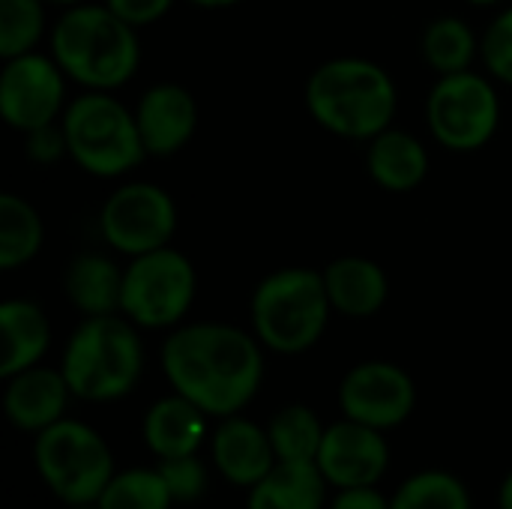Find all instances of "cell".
Returning a JSON list of instances; mask_svg holds the SVG:
<instances>
[{"mask_svg": "<svg viewBox=\"0 0 512 509\" xmlns=\"http://www.w3.org/2000/svg\"><path fill=\"white\" fill-rule=\"evenodd\" d=\"M159 363L171 390L216 420L240 414L264 381V345L255 333L219 321L174 327Z\"/></svg>", "mask_w": 512, "mask_h": 509, "instance_id": "cell-1", "label": "cell"}, {"mask_svg": "<svg viewBox=\"0 0 512 509\" xmlns=\"http://www.w3.org/2000/svg\"><path fill=\"white\" fill-rule=\"evenodd\" d=\"M306 111L312 120L345 141H372L393 126L399 90L393 75L357 54L330 57L306 78Z\"/></svg>", "mask_w": 512, "mask_h": 509, "instance_id": "cell-2", "label": "cell"}, {"mask_svg": "<svg viewBox=\"0 0 512 509\" xmlns=\"http://www.w3.org/2000/svg\"><path fill=\"white\" fill-rule=\"evenodd\" d=\"M48 54L81 90H117L141 66L138 27L105 3L66 6L48 33Z\"/></svg>", "mask_w": 512, "mask_h": 509, "instance_id": "cell-3", "label": "cell"}, {"mask_svg": "<svg viewBox=\"0 0 512 509\" xmlns=\"http://www.w3.org/2000/svg\"><path fill=\"white\" fill-rule=\"evenodd\" d=\"M138 330L141 327L120 312L81 318L60 357V372L75 399L108 405L138 387L144 372V342Z\"/></svg>", "mask_w": 512, "mask_h": 509, "instance_id": "cell-4", "label": "cell"}, {"mask_svg": "<svg viewBox=\"0 0 512 509\" xmlns=\"http://www.w3.org/2000/svg\"><path fill=\"white\" fill-rule=\"evenodd\" d=\"M333 306L324 288V276L309 267H282L267 273L249 300V321L255 339L282 357L312 351L327 324Z\"/></svg>", "mask_w": 512, "mask_h": 509, "instance_id": "cell-5", "label": "cell"}, {"mask_svg": "<svg viewBox=\"0 0 512 509\" xmlns=\"http://www.w3.org/2000/svg\"><path fill=\"white\" fill-rule=\"evenodd\" d=\"M60 123L69 159L90 177L117 180L147 159L135 108L123 105L114 90H81L69 99Z\"/></svg>", "mask_w": 512, "mask_h": 509, "instance_id": "cell-6", "label": "cell"}, {"mask_svg": "<svg viewBox=\"0 0 512 509\" xmlns=\"http://www.w3.org/2000/svg\"><path fill=\"white\" fill-rule=\"evenodd\" d=\"M33 465L48 492L66 507L96 504L117 474L105 438L87 423L69 417L36 435Z\"/></svg>", "mask_w": 512, "mask_h": 509, "instance_id": "cell-7", "label": "cell"}, {"mask_svg": "<svg viewBox=\"0 0 512 509\" xmlns=\"http://www.w3.org/2000/svg\"><path fill=\"white\" fill-rule=\"evenodd\" d=\"M198 294L195 264L174 246L129 258L123 267L120 315L141 330H174L189 315Z\"/></svg>", "mask_w": 512, "mask_h": 509, "instance_id": "cell-8", "label": "cell"}, {"mask_svg": "<svg viewBox=\"0 0 512 509\" xmlns=\"http://www.w3.org/2000/svg\"><path fill=\"white\" fill-rule=\"evenodd\" d=\"M501 111L495 78L477 69L438 75L426 96L429 132L450 153L483 150L498 135Z\"/></svg>", "mask_w": 512, "mask_h": 509, "instance_id": "cell-9", "label": "cell"}, {"mask_svg": "<svg viewBox=\"0 0 512 509\" xmlns=\"http://www.w3.org/2000/svg\"><path fill=\"white\" fill-rule=\"evenodd\" d=\"M96 222L111 252L135 258L171 246L177 231V204L159 183L129 180L102 201Z\"/></svg>", "mask_w": 512, "mask_h": 509, "instance_id": "cell-10", "label": "cell"}, {"mask_svg": "<svg viewBox=\"0 0 512 509\" xmlns=\"http://www.w3.org/2000/svg\"><path fill=\"white\" fill-rule=\"evenodd\" d=\"M66 72L51 54L27 51L3 60L0 72V114L9 129L30 132L54 123L66 111Z\"/></svg>", "mask_w": 512, "mask_h": 509, "instance_id": "cell-11", "label": "cell"}, {"mask_svg": "<svg viewBox=\"0 0 512 509\" xmlns=\"http://www.w3.org/2000/svg\"><path fill=\"white\" fill-rule=\"evenodd\" d=\"M342 417L378 432L399 429L417 408L414 378L390 360H366L345 372L339 384Z\"/></svg>", "mask_w": 512, "mask_h": 509, "instance_id": "cell-12", "label": "cell"}, {"mask_svg": "<svg viewBox=\"0 0 512 509\" xmlns=\"http://www.w3.org/2000/svg\"><path fill=\"white\" fill-rule=\"evenodd\" d=\"M372 426L354 423L342 417L339 423L327 426L318 468L333 489H354V486H378L390 468V444Z\"/></svg>", "mask_w": 512, "mask_h": 509, "instance_id": "cell-13", "label": "cell"}, {"mask_svg": "<svg viewBox=\"0 0 512 509\" xmlns=\"http://www.w3.org/2000/svg\"><path fill=\"white\" fill-rule=\"evenodd\" d=\"M135 120L147 156H174L198 132V102L183 84L159 81L138 96Z\"/></svg>", "mask_w": 512, "mask_h": 509, "instance_id": "cell-14", "label": "cell"}, {"mask_svg": "<svg viewBox=\"0 0 512 509\" xmlns=\"http://www.w3.org/2000/svg\"><path fill=\"white\" fill-rule=\"evenodd\" d=\"M6 390H3V411L6 420L18 429V432H30L39 435L42 429L60 423L66 417V405L72 396L66 378L60 369H48V366H30L12 378H3Z\"/></svg>", "mask_w": 512, "mask_h": 509, "instance_id": "cell-15", "label": "cell"}, {"mask_svg": "<svg viewBox=\"0 0 512 509\" xmlns=\"http://www.w3.org/2000/svg\"><path fill=\"white\" fill-rule=\"evenodd\" d=\"M210 456L216 471L240 489H252L279 462L267 426H258L243 414L219 420V426L210 435Z\"/></svg>", "mask_w": 512, "mask_h": 509, "instance_id": "cell-16", "label": "cell"}, {"mask_svg": "<svg viewBox=\"0 0 512 509\" xmlns=\"http://www.w3.org/2000/svg\"><path fill=\"white\" fill-rule=\"evenodd\" d=\"M324 288L330 306L342 318H375L390 300V279L387 270L363 255H342L330 261L324 270Z\"/></svg>", "mask_w": 512, "mask_h": 509, "instance_id": "cell-17", "label": "cell"}, {"mask_svg": "<svg viewBox=\"0 0 512 509\" xmlns=\"http://www.w3.org/2000/svg\"><path fill=\"white\" fill-rule=\"evenodd\" d=\"M207 414L180 393L156 399L141 423L144 444L156 459L195 456L207 441Z\"/></svg>", "mask_w": 512, "mask_h": 509, "instance_id": "cell-18", "label": "cell"}, {"mask_svg": "<svg viewBox=\"0 0 512 509\" xmlns=\"http://www.w3.org/2000/svg\"><path fill=\"white\" fill-rule=\"evenodd\" d=\"M366 144V171L384 192H411L429 177V150L414 132L390 126Z\"/></svg>", "mask_w": 512, "mask_h": 509, "instance_id": "cell-19", "label": "cell"}, {"mask_svg": "<svg viewBox=\"0 0 512 509\" xmlns=\"http://www.w3.org/2000/svg\"><path fill=\"white\" fill-rule=\"evenodd\" d=\"M63 294L84 318L120 312L123 267L102 252H81L66 264Z\"/></svg>", "mask_w": 512, "mask_h": 509, "instance_id": "cell-20", "label": "cell"}, {"mask_svg": "<svg viewBox=\"0 0 512 509\" xmlns=\"http://www.w3.org/2000/svg\"><path fill=\"white\" fill-rule=\"evenodd\" d=\"M0 330H3V363H0L3 378L39 366L51 348V321L45 309L33 300L12 297L0 303Z\"/></svg>", "mask_w": 512, "mask_h": 509, "instance_id": "cell-21", "label": "cell"}, {"mask_svg": "<svg viewBox=\"0 0 512 509\" xmlns=\"http://www.w3.org/2000/svg\"><path fill=\"white\" fill-rule=\"evenodd\" d=\"M327 477L318 462H276L273 471L249 489L246 509H324Z\"/></svg>", "mask_w": 512, "mask_h": 509, "instance_id": "cell-22", "label": "cell"}, {"mask_svg": "<svg viewBox=\"0 0 512 509\" xmlns=\"http://www.w3.org/2000/svg\"><path fill=\"white\" fill-rule=\"evenodd\" d=\"M480 42H483V36H477V30L465 18L441 15L426 24L423 36H420V54L432 72L453 75V72L474 69V63L480 57Z\"/></svg>", "mask_w": 512, "mask_h": 509, "instance_id": "cell-23", "label": "cell"}, {"mask_svg": "<svg viewBox=\"0 0 512 509\" xmlns=\"http://www.w3.org/2000/svg\"><path fill=\"white\" fill-rule=\"evenodd\" d=\"M45 243V222L39 210L15 195H0V270L12 273L24 264H30Z\"/></svg>", "mask_w": 512, "mask_h": 509, "instance_id": "cell-24", "label": "cell"}, {"mask_svg": "<svg viewBox=\"0 0 512 509\" xmlns=\"http://www.w3.org/2000/svg\"><path fill=\"white\" fill-rule=\"evenodd\" d=\"M324 432L327 426L309 405H285L267 423V435L279 462H318Z\"/></svg>", "mask_w": 512, "mask_h": 509, "instance_id": "cell-25", "label": "cell"}, {"mask_svg": "<svg viewBox=\"0 0 512 509\" xmlns=\"http://www.w3.org/2000/svg\"><path fill=\"white\" fill-rule=\"evenodd\" d=\"M390 509H471V492L456 474L429 468L411 474L396 489Z\"/></svg>", "mask_w": 512, "mask_h": 509, "instance_id": "cell-26", "label": "cell"}, {"mask_svg": "<svg viewBox=\"0 0 512 509\" xmlns=\"http://www.w3.org/2000/svg\"><path fill=\"white\" fill-rule=\"evenodd\" d=\"M99 509H171L174 498L159 474V468H129L111 477Z\"/></svg>", "mask_w": 512, "mask_h": 509, "instance_id": "cell-27", "label": "cell"}, {"mask_svg": "<svg viewBox=\"0 0 512 509\" xmlns=\"http://www.w3.org/2000/svg\"><path fill=\"white\" fill-rule=\"evenodd\" d=\"M45 0H0V57L36 51L48 33Z\"/></svg>", "mask_w": 512, "mask_h": 509, "instance_id": "cell-28", "label": "cell"}, {"mask_svg": "<svg viewBox=\"0 0 512 509\" xmlns=\"http://www.w3.org/2000/svg\"><path fill=\"white\" fill-rule=\"evenodd\" d=\"M156 468H159L174 504H195L207 495L210 471L198 459V453L195 456H177V459H159Z\"/></svg>", "mask_w": 512, "mask_h": 509, "instance_id": "cell-29", "label": "cell"}, {"mask_svg": "<svg viewBox=\"0 0 512 509\" xmlns=\"http://www.w3.org/2000/svg\"><path fill=\"white\" fill-rule=\"evenodd\" d=\"M480 60L495 81L512 87V3L504 6L483 30Z\"/></svg>", "mask_w": 512, "mask_h": 509, "instance_id": "cell-30", "label": "cell"}, {"mask_svg": "<svg viewBox=\"0 0 512 509\" xmlns=\"http://www.w3.org/2000/svg\"><path fill=\"white\" fill-rule=\"evenodd\" d=\"M24 150H27L30 162H36V165H54L63 156H69V144H66L63 123L54 120V123H45L39 129L24 132Z\"/></svg>", "mask_w": 512, "mask_h": 509, "instance_id": "cell-31", "label": "cell"}, {"mask_svg": "<svg viewBox=\"0 0 512 509\" xmlns=\"http://www.w3.org/2000/svg\"><path fill=\"white\" fill-rule=\"evenodd\" d=\"M102 3L138 30L156 24L174 6V0H102Z\"/></svg>", "mask_w": 512, "mask_h": 509, "instance_id": "cell-32", "label": "cell"}, {"mask_svg": "<svg viewBox=\"0 0 512 509\" xmlns=\"http://www.w3.org/2000/svg\"><path fill=\"white\" fill-rule=\"evenodd\" d=\"M327 509H390V498L381 495L378 486H354V489H336V498Z\"/></svg>", "mask_w": 512, "mask_h": 509, "instance_id": "cell-33", "label": "cell"}, {"mask_svg": "<svg viewBox=\"0 0 512 509\" xmlns=\"http://www.w3.org/2000/svg\"><path fill=\"white\" fill-rule=\"evenodd\" d=\"M498 509H512V471L504 477L501 492H498Z\"/></svg>", "mask_w": 512, "mask_h": 509, "instance_id": "cell-34", "label": "cell"}, {"mask_svg": "<svg viewBox=\"0 0 512 509\" xmlns=\"http://www.w3.org/2000/svg\"><path fill=\"white\" fill-rule=\"evenodd\" d=\"M189 3L198 6V9H231V6H237L243 0H189Z\"/></svg>", "mask_w": 512, "mask_h": 509, "instance_id": "cell-35", "label": "cell"}, {"mask_svg": "<svg viewBox=\"0 0 512 509\" xmlns=\"http://www.w3.org/2000/svg\"><path fill=\"white\" fill-rule=\"evenodd\" d=\"M471 6H477V9H492V6H501L504 0H468Z\"/></svg>", "mask_w": 512, "mask_h": 509, "instance_id": "cell-36", "label": "cell"}, {"mask_svg": "<svg viewBox=\"0 0 512 509\" xmlns=\"http://www.w3.org/2000/svg\"><path fill=\"white\" fill-rule=\"evenodd\" d=\"M45 3H51V6H75V3H84V0H45Z\"/></svg>", "mask_w": 512, "mask_h": 509, "instance_id": "cell-37", "label": "cell"}, {"mask_svg": "<svg viewBox=\"0 0 512 509\" xmlns=\"http://www.w3.org/2000/svg\"><path fill=\"white\" fill-rule=\"evenodd\" d=\"M69 509H99V504H81V507H69Z\"/></svg>", "mask_w": 512, "mask_h": 509, "instance_id": "cell-38", "label": "cell"}]
</instances>
